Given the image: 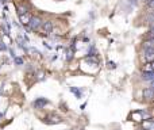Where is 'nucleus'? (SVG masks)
<instances>
[{"label":"nucleus","mask_w":154,"mask_h":130,"mask_svg":"<svg viewBox=\"0 0 154 130\" xmlns=\"http://www.w3.org/2000/svg\"><path fill=\"white\" fill-rule=\"evenodd\" d=\"M0 50H7V46L4 45V42H0Z\"/></svg>","instance_id":"obj_16"},{"label":"nucleus","mask_w":154,"mask_h":130,"mask_svg":"<svg viewBox=\"0 0 154 130\" xmlns=\"http://www.w3.org/2000/svg\"><path fill=\"white\" fill-rule=\"evenodd\" d=\"M70 91H72V92H74V94H76V96H77V98H81V92L78 91V89H76L74 87H72V88H70Z\"/></svg>","instance_id":"obj_13"},{"label":"nucleus","mask_w":154,"mask_h":130,"mask_svg":"<svg viewBox=\"0 0 154 130\" xmlns=\"http://www.w3.org/2000/svg\"><path fill=\"white\" fill-rule=\"evenodd\" d=\"M5 2H8V0H0V3H5Z\"/></svg>","instance_id":"obj_18"},{"label":"nucleus","mask_w":154,"mask_h":130,"mask_svg":"<svg viewBox=\"0 0 154 130\" xmlns=\"http://www.w3.org/2000/svg\"><path fill=\"white\" fill-rule=\"evenodd\" d=\"M145 2H147V3H149V2H151V0H145Z\"/></svg>","instance_id":"obj_19"},{"label":"nucleus","mask_w":154,"mask_h":130,"mask_svg":"<svg viewBox=\"0 0 154 130\" xmlns=\"http://www.w3.org/2000/svg\"><path fill=\"white\" fill-rule=\"evenodd\" d=\"M14 61H15L16 65H22V64H23V60L19 58V57H14Z\"/></svg>","instance_id":"obj_14"},{"label":"nucleus","mask_w":154,"mask_h":130,"mask_svg":"<svg viewBox=\"0 0 154 130\" xmlns=\"http://www.w3.org/2000/svg\"><path fill=\"white\" fill-rule=\"evenodd\" d=\"M30 18H31V16H29V15H27V14H24V15H22V16H20V20H22V23H23V24H29Z\"/></svg>","instance_id":"obj_12"},{"label":"nucleus","mask_w":154,"mask_h":130,"mask_svg":"<svg viewBox=\"0 0 154 130\" xmlns=\"http://www.w3.org/2000/svg\"><path fill=\"white\" fill-rule=\"evenodd\" d=\"M143 98L146 99H153V87H149V88H145L143 89Z\"/></svg>","instance_id":"obj_6"},{"label":"nucleus","mask_w":154,"mask_h":130,"mask_svg":"<svg viewBox=\"0 0 154 130\" xmlns=\"http://www.w3.org/2000/svg\"><path fill=\"white\" fill-rule=\"evenodd\" d=\"M153 48V39H150V38H149L147 41H145V42H143V49H151Z\"/></svg>","instance_id":"obj_11"},{"label":"nucleus","mask_w":154,"mask_h":130,"mask_svg":"<svg viewBox=\"0 0 154 130\" xmlns=\"http://www.w3.org/2000/svg\"><path fill=\"white\" fill-rule=\"evenodd\" d=\"M108 68L113 69V68H115V64H113V62H108Z\"/></svg>","instance_id":"obj_17"},{"label":"nucleus","mask_w":154,"mask_h":130,"mask_svg":"<svg viewBox=\"0 0 154 130\" xmlns=\"http://www.w3.org/2000/svg\"><path fill=\"white\" fill-rule=\"evenodd\" d=\"M73 51H74V45H72L69 48V50H66V60H68V61H70V60H72Z\"/></svg>","instance_id":"obj_9"},{"label":"nucleus","mask_w":154,"mask_h":130,"mask_svg":"<svg viewBox=\"0 0 154 130\" xmlns=\"http://www.w3.org/2000/svg\"><path fill=\"white\" fill-rule=\"evenodd\" d=\"M41 24H42V20H41L38 16H31V18H30L29 26H30V29H31L32 31H37V30L41 27Z\"/></svg>","instance_id":"obj_1"},{"label":"nucleus","mask_w":154,"mask_h":130,"mask_svg":"<svg viewBox=\"0 0 154 130\" xmlns=\"http://www.w3.org/2000/svg\"><path fill=\"white\" fill-rule=\"evenodd\" d=\"M41 27H42V30H43V32H45V34H50V32L53 31V23H51L50 20H47V22H42Z\"/></svg>","instance_id":"obj_2"},{"label":"nucleus","mask_w":154,"mask_h":130,"mask_svg":"<svg viewBox=\"0 0 154 130\" xmlns=\"http://www.w3.org/2000/svg\"><path fill=\"white\" fill-rule=\"evenodd\" d=\"M143 126L146 127V130H153V119L149 116V118H147V122H145V123H143Z\"/></svg>","instance_id":"obj_10"},{"label":"nucleus","mask_w":154,"mask_h":130,"mask_svg":"<svg viewBox=\"0 0 154 130\" xmlns=\"http://www.w3.org/2000/svg\"><path fill=\"white\" fill-rule=\"evenodd\" d=\"M45 122L47 125H56V123H61L62 119L57 115H50V116H47V118H45Z\"/></svg>","instance_id":"obj_3"},{"label":"nucleus","mask_w":154,"mask_h":130,"mask_svg":"<svg viewBox=\"0 0 154 130\" xmlns=\"http://www.w3.org/2000/svg\"><path fill=\"white\" fill-rule=\"evenodd\" d=\"M143 50H145V54H143L145 60L147 62H151L153 61V58H154V49L151 48V49H143Z\"/></svg>","instance_id":"obj_4"},{"label":"nucleus","mask_w":154,"mask_h":130,"mask_svg":"<svg viewBox=\"0 0 154 130\" xmlns=\"http://www.w3.org/2000/svg\"><path fill=\"white\" fill-rule=\"evenodd\" d=\"M27 10H29V8H27L26 5H23V4H22V5H18V15L22 16V15H24V14H27V12H29Z\"/></svg>","instance_id":"obj_8"},{"label":"nucleus","mask_w":154,"mask_h":130,"mask_svg":"<svg viewBox=\"0 0 154 130\" xmlns=\"http://www.w3.org/2000/svg\"><path fill=\"white\" fill-rule=\"evenodd\" d=\"M142 77H143V80H146V81H153V72H145L143 70V73H142Z\"/></svg>","instance_id":"obj_7"},{"label":"nucleus","mask_w":154,"mask_h":130,"mask_svg":"<svg viewBox=\"0 0 154 130\" xmlns=\"http://www.w3.org/2000/svg\"><path fill=\"white\" fill-rule=\"evenodd\" d=\"M47 103L49 102L45 99V98H38V99L34 102V107L35 108H43L46 104H47Z\"/></svg>","instance_id":"obj_5"},{"label":"nucleus","mask_w":154,"mask_h":130,"mask_svg":"<svg viewBox=\"0 0 154 130\" xmlns=\"http://www.w3.org/2000/svg\"><path fill=\"white\" fill-rule=\"evenodd\" d=\"M18 43H19V46H20L22 49H24V42H23V38H22V37L18 38Z\"/></svg>","instance_id":"obj_15"}]
</instances>
